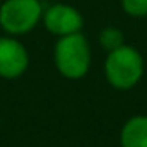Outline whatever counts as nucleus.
Here are the masks:
<instances>
[{"label":"nucleus","mask_w":147,"mask_h":147,"mask_svg":"<svg viewBox=\"0 0 147 147\" xmlns=\"http://www.w3.org/2000/svg\"><path fill=\"white\" fill-rule=\"evenodd\" d=\"M55 65L67 79L84 77L91 65V50L87 39L80 33L60 36L55 46Z\"/></svg>","instance_id":"f257e3e1"},{"label":"nucleus","mask_w":147,"mask_h":147,"mask_svg":"<svg viewBox=\"0 0 147 147\" xmlns=\"http://www.w3.org/2000/svg\"><path fill=\"white\" fill-rule=\"evenodd\" d=\"M105 74L113 87L130 89L144 74V60L137 50L121 45L120 48L110 51L105 63Z\"/></svg>","instance_id":"f03ea898"},{"label":"nucleus","mask_w":147,"mask_h":147,"mask_svg":"<svg viewBox=\"0 0 147 147\" xmlns=\"http://www.w3.org/2000/svg\"><path fill=\"white\" fill-rule=\"evenodd\" d=\"M39 0H5L0 7V26L10 34L29 33L41 19Z\"/></svg>","instance_id":"7ed1b4c3"},{"label":"nucleus","mask_w":147,"mask_h":147,"mask_svg":"<svg viewBox=\"0 0 147 147\" xmlns=\"http://www.w3.org/2000/svg\"><path fill=\"white\" fill-rule=\"evenodd\" d=\"M29 55L24 45L14 38H0V77L17 79L26 72Z\"/></svg>","instance_id":"20e7f679"},{"label":"nucleus","mask_w":147,"mask_h":147,"mask_svg":"<svg viewBox=\"0 0 147 147\" xmlns=\"http://www.w3.org/2000/svg\"><path fill=\"white\" fill-rule=\"evenodd\" d=\"M43 22H45V28L51 34H57V36H67V34L79 33L84 24L82 16L67 3L51 5L43 16Z\"/></svg>","instance_id":"39448f33"},{"label":"nucleus","mask_w":147,"mask_h":147,"mask_svg":"<svg viewBox=\"0 0 147 147\" xmlns=\"http://www.w3.org/2000/svg\"><path fill=\"white\" fill-rule=\"evenodd\" d=\"M121 147H147V116H134L125 123Z\"/></svg>","instance_id":"423d86ee"},{"label":"nucleus","mask_w":147,"mask_h":147,"mask_svg":"<svg viewBox=\"0 0 147 147\" xmlns=\"http://www.w3.org/2000/svg\"><path fill=\"white\" fill-rule=\"evenodd\" d=\"M99 43L108 51L116 50V48H120L123 45V34L116 28H106V29H103V33L99 36Z\"/></svg>","instance_id":"0eeeda50"},{"label":"nucleus","mask_w":147,"mask_h":147,"mask_svg":"<svg viewBox=\"0 0 147 147\" xmlns=\"http://www.w3.org/2000/svg\"><path fill=\"white\" fill-rule=\"evenodd\" d=\"M121 5L125 12L130 16H147V0H121Z\"/></svg>","instance_id":"6e6552de"}]
</instances>
